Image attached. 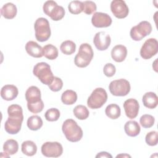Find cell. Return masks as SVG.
<instances>
[{"label": "cell", "mask_w": 158, "mask_h": 158, "mask_svg": "<svg viewBox=\"0 0 158 158\" xmlns=\"http://www.w3.org/2000/svg\"><path fill=\"white\" fill-rule=\"evenodd\" d=\"M23 120V118L8 117L7 120L4 123L6 131L11 135L18 133L21 129Z\"/></svg>", "instance_id": "14"}, {"label": "cell", "mask_w": 158, "mask_h": 158, "mask_svg": "<svg viewBox=\"0 0 158 158\" xmlns=\"http://www.w3.org/2000/svg\"><path fill=\"white\" fill-rule=\"evenodd\" d=\"M43 56L49 60H54L58 57V49L51 44L45 45L43 48Z\"/></svg>", "instance_id": "26"}, {"label": "cell", "mask_w": 158, "mask_h": 158, "mask_svg": "<svg viewBox=\"0 0 158 158\" xmlns=\"http://www.w3.org/2000/svg\"><path fill=\"white\" fill-rule=\"evenodd\" d=\"M19 149L17 141L13 139H7L3 144V151L9 156L15 154Z\"/></svg>", "instance_id": "24"}, {"label": "cell", "mask_w": 158, "mask_h": 158, "mask_svg": "<svg viewBox=\"0 0 158 158\" xmlns=\"http://www.w3.org/2000/svg\"><path fill=\"white\" fill-rule=\"evenodd\" d=\"M96 157H110V158H112V155H110L108 152H105V151H102V152H99L96 156Z\"/></svg>", "instance_id": "40"}, {"label": "cell", "mask_w": 158, "mask_h": 158, "mask_svg": "<svg viewBox=\"0 0 158 158\" xmlns=\"http://www.w3.org/2000/svg\"><path fill=\"white\" fill-rule=\"evenodd\" d=\"M74 115L79 120L86 119L89 114L87 107L83 105H77L73 110Z\"/></svg>", "instance_id": "30"}, {"label": "cell", "mask_w": 158, "mask_h": 158, "mask_svg": "<svg viewBox=\"0 0 158 158\" xmlns=\"http://www.w3.org/2000/svg\"><path fill=\"white\" fill-rule=\"evenodd\" d=\"M18 88L13 85H6L1 89V96L6 101H12L17 98Z\"/></svg>", "instance_id": "16"}, {"label": "cell", "mask_w": 158, "mask_h": 158, "mask_svg": "<svg viewBox=\"0 0 158 158\" xmlns=\"http://www.w3.org/2000/svg\"><path fill=\"white\" fill-rule=\"evenodd\" d=\"M17 12V7L12 2H7L4 4L1 9V15L7 19H14L16 16Z\"/></svg>", "instance_id": "20"}, {"label": "cell", "mask_w": 158, "mask_h": 158, "mask_svg": "<svg viewBox=\"0 0 158 158\" xmlns=\"http://www.w3.org/2000/svg\"><path fill=\"white\" fill-rule=\"evenodd\" d=\"M21 149L23 154L27 156H32L36 153L37 146L33 141L27 140L22 143Z\"/></svg>", "instance_id": "23"}, {"label": "cell", "mask_w": 158, "mask_h": 158, "mask_svg": "<svg viewBox=\"0 0 158 158\" xmlns=\"http://www.w3.org/2000/svg\"><path fill=\"white\" fill-rule=\"evenodd\" d=\"M33 73L38 78L42 83L46 85L51 84L54 77L50 65L44 62L37 63L34 66Z\"/></svg>", "instance_id": "3"}, {"label": "cell", "mask_w": 158, "mask_h": 158, "mask_svg": "<svg viewBox=\"0 0 158 158\" xmlns=\"http://www.w3.org/2000/svg\"><path fill=\"white\" fill-rule=\"evenodd\" d=\"M44 13L52 20L58 21L63 19L65 15V10L62 6H58L54 1H47L43 7Z\"/></svg>", "instance_id": "6"}, {"label": "cell", "mask_w": 158, "mask_h": 158, "mask_svg": "<svg viewBox=\"0 0 158 158\" xmlns=\"http://www.w3.org/2000/svg\"><path fill=\"white\" fill-rule=\"evenodd\" d=\"M124 130L126 134L131 137H135L140 133V126L136 121L129 120L124 125Z\"/></svg>", "instance_id": "22"}, {"label": "cell", "mask_w": 158, "mask_h": 158, "mask_svg": "<svg viewBox=\"0 0 158 158\" xmlns=\"http://www.w3.org/2000/svg\"><path fill=\"white\" fill-rule=\"evenodd\" d=\"M116 69L114 64L111 63H107L104 66L103 72L104 74L108 77H111L114 76L115 73Z\"/></svg>", "instance_id": "39"}, {"label": "cell", "mask_w": 158, "mask_h": 158, "mask_svg": "<svg viewBox=\"0 0 158 158\" xmlns=\"http://www.w3.org/2000/svg\"><path fill=\"white\" fill-rule=\"evenodd\" d=\"M77 100V94L72 89H67L63 92L61 96L62 102L66 105H72Z\"/></svg>", "instance_id": "25"}, {"label": "cell", "mask_w": 158, "mask_h": 158, "mask_svg": "<svg viewBox=\"0 0 158 158\" xmlns=\"http://www.w3.org/2000/svg\"><path fill=\"white\" fill-rule=\"evenodd\" d=\"M27 127L33 131H36L41 128L43 122L41 118L38 115H32L27 120Z\"/></svg>", "instance_id": "27"}, {"label": "cell", "mask_w": 158, "mask_h": 158, "mask_svg": "<svg viewBox=\"0 0 158 158\" xmlns=\"http://www.w3.org/2000/svg\"><path fill=\"white\" fill-rule=\"evenodd\" d=\"M151 24L146 20L141 21L137 25L133 27L130 32L132 40L135 41H140L143 38L149 35L152 31Z\"/></svg>", "instance_id": "8"}, {"label": "cell", "mask_w": 158, "mask_h": 158, "mask_svg": "<svg viewBox=\"0 0 158 158\" xmlns=\"http://www.w3.org/2000/svg\"><path fill=\"white\" fill-rule=\"evenodd\" d=\"M25 50L30 56L33 57L40 58L43 56L42 47L35 41H28L25 44Z\"/></svg>", "instance_id": "17"}, {"label": "cell", "mask_w": 158, "mask_h": 158, "mask_svg": "<svg viewBox=\"0 0 158 158\" xmlns=\"http://www.w3.org/2000/svg\"><path fill=\"white\" fill-rule=\"evenodd\" d=\"M131 157L130 156H129L128 154H120V155H118L116 156V157Z\"/></svg>", "instance_id": "41"}, {"label": "cell", "mask_w": 158, "mask_h": 158, "mask_svg": "<svg viewBox=\"0 0 158 158\" xmlns=\"http://www.w3.org/2000/svg\"><path fill=\"white\" fill-rule=\"evenodd\" d=\"M155 122L154 117L149 114H144L140 117L139 122L141 125L145 128H149L152 127Z\"/></svg>", "instance_id": "33"}, {"label": "cell", "mask_w": 158, "mask_h": 158, "mask_svg": "<svg viewBox=\"0 0 158 158\" xmlns=\"http://www.w3.org/2000/svg\"><path fill=\"white\" fill-rule=\"evenodd\" d=\"M112 22L110 16L103 12H95L91 18V23L96 28L108 27L111 25Z\"/></svg>", "instance_id": "13"}, {"label": "cell", "mask_w": 158, "mask_h": 158, "mask_svg": "<svg viewBox=\"0 0 158 158\" xmlns=\"http://www.w3.org/2000/svg\"><path fill=\"white\" fill-rule=\"evenodd\" d=\"M93 55L91 46L88 43H83L80 46L78 52L75 57V64L80 68L86 67L91 62Z\"/></svg>", "instance_id": "2"}, {"label": "cell", "mask_w": 158, "mask_h": 158, "mask_svg": "<svg viewBox=\"0 0 158 158\" xmlns=\"http://www.w3.org/2000/svg\"><path fill=\"white\" fill-rule=\"evenodd\" d=\"M60 49L63 54L65 55H71L75 51L76 44L71 40H66L62 43L60 46Z\"/></svg>", "instance_id": "29"}, {"label": "cell", "mask_w": 158, "mask_h": 158, "mask_svg": "<svg viewBox=\"0 0 158 158\" xmlns=\"http://www.w3.org/2000/svg\"><path fill=\"white\" fill-rule=\"evenodd\" d=\"M147 144L151 146H156L158 142V133L156 131H152L148 133L145 137Z\"/></svg>", "instance_id": "35"}, {"label": "cell", "mask_w": 158, "mask_h": 158, "mask_svg": "<svg viewBox=\"0 0 158 158\" xmlns=\"http://www.w3.org/2000/svg\"><path fill=\"white\" fill-rule=\"evenodd\" d=\"M127 56V48L122 44L115 46L111 51V57L117 62H123Z\"/></svg>", "instance_id": "18"}, {"label": "cell", "mask_w": 158, "mask_h": 158, "mask_svg": "<svg viewBox=\"0 0 158 158\" xmlns=\"http://www.w3.org/2000/svg\"><path fill=\"white\" fill-rule=\"evenodd\" d=\"M97 7L93 1H85L83 2V12L87 15H90L96 10Z\"/></svg>", "instance_id": "36"}, {"label": "cell", "mask_w": 158, "mask_h": 158, "mask_svg": "<svg viewBox=\"0 0 158 158\" xmlns=\"http://www.w3.org/2000/svg\"><path fill=\"white\" fill-rule=\"evenodd\" d=\"M49 89L54 92H57L60 91L63 86V81L62 80L57 77H54L52 81L51 84L48 85Z\"/></svg>", "instance_id": "38"}, {"label": "cell", "mask_w": 158, "mask_h": 158, "mask_svg": "<svg viewBox=\"0 0 158 158\" xmlns=\"http://www.w3.org/2000/svg\"><path fill=\"white\" fill-rule=\"evenodd\" d=\"M143 105L148 109H154L158 104V98L155 93H146L142 98Z\"/></svg>", "instance_id": "21"}, {"label": "cell", "mask_w": 158, "mask_h": 158, "mask_svg": "<svg viewBox=\"0 0 158 158\" xmlns=\"http://www.w3.org/2000/svg\"><path fill=\"white\" fill-rule=\"evenodd\" d=\"M41 97L40 89L35 86L29 87L25 92V99L29 104L39 102L41 100Z\"/></svg>", "instance_id": "19"}, {"label": "cell", "mask_w": 158, "mask_h": 158, "mask_svg": "<svg viewBox=\"0 0 158 158\" xmlns=\"http://www.w3.org/2000/svg\"><path fill=\"white\" fill-rule=\"evenodd\" d=\"M158 52V42L156 38H151L145 41L140 49V56L144 59H149Z\"/></svg>", "instance_id": "10"}, {"label": "cell", "mask_w": 158, "mask_h": 158, "mask_svg": "<svg viewBox=\"0 0 158 158\" xmlns=\"http://www.w3.org/2000/svg\"><path fill=\"white\" fill-rule=\"evenodd\" d=\"M110 10L118 19H124L128 15L129 9L123 0H114L110 3Z\"/></svg>", "instance_id": "11"}, {"label": "cell", "mask_w": 158, "mask_h": 158, "mask_svg": "<svg viewBox=\"0 0 158 158\" xmlns=\"http://www.w3.org/2000/svg\"><path fill=\"white\" fill-rule=\"evenodd\" d=\"M27 107L30 112L33 114H37L43 110L44 108V103L42 100L35 103H27Z\"/></svg>", "instance_id": "37"}, {"label": "cell", "mask_w": 158, "mask_h": 158, "mask_svg": "<svg viewBox=\"0 0 158 158\" xmlns=\"http://www.w3.org/2000/svg\"><path fill=\"white\" fill-rule=\"evenodd\" d=\"M69 12L72 14H79L83 12V2L79 1H72L69 6Z\"/></svg>", "instance_id": "32"}, {"label": "cell", "mask_w": 158, "mask_h": 158, "mask_svg": "<svg viewBox=\"0 0 158 158\" xmlns=\"http://www.w3.org/2000/svg\"><path fill=\"white\" fill-rule=\"evenodd\" d=\"M107 94L102 88H97L93 90L87 100L88 106L93 109L101 107L107 101Z\"/></svg>", "instance_id": "5"}, {"label": "cell", "mask_w": 158, "mask_h": 158, "mask_svg": "<svg viewBox=\"0 0 158 158\" xmlns=\"http://www.w3.org/2000/svg\"><path fill=\"white\" fill-rule=\"evenodd\" d=\"M34 28L36 39L40 42L46 41L51 36V32L49 21L44 17H40L36 20Z\"/></svg>", "instance_id": "4"}, {"label": "cell", "mask_w": 158, "mask_h": 158, "mask_svg": "<svg viewBox=\"0 0 158 158\" xmlns=\"http://www.w3.org/2000/svg\"><path fill=\"white\" fill-rule=\"evenodd\" d=\"M106 115L111 119H117L120 116L121 110L120 107L116 104L108 105L105 110Z\"/></svg>", "instance_id": "28"}, {"label": "cell", "mask_w": 158, "mask_h": 158, "mask_svg": "<svg viewBox=\"0 0 158 158\" xmlns=\"http://www.w3.org/2000/svg\"><path fill=\"white\" fill-rule=\"evenodd\" d=\"M111 42L110 36L105 31L98 32L93 39V43L95 47L99 51H104L107 49Z\"/></svg>", "instance_id": "12"}, {"label": "cell", "mask_w": 158, "mask_h": 158, "mask_svg": "<svg viewBox=\"0 0 158 158\" xmlns=\"http://www.w3.org/2000/svg\"><path fill=\"white\" fill-rule=\"evenodd\" d=\"M62 130L66 139L70 142H78L83 137V130L73 119H67L62 126Z\"/></svg>", "instance_id": "1"}, {"label": "cell", "mask_w": 158, "mask_h": 158, "mask_svg": "<svg viewBox=\"0 0 158 158\" xmlns=\"http://www.w3.org/2000/svg\"><path fill=\"white\" fill-rule=\"evenodd\" d=\"M41 153L48 157H58L63 152V148L60 143L57 141L46 142L41 148Z\"/></svg>", "instance_id": "9"}, {"label": "cell", "mask_w": 158, "mask_h": 158, "mask_svg": "<svg viewBox=\"0 0 158 158\" xmlns=\"http://www.w3.org/2000/svg\"><path fill=\"white\" fill-rule=\"evenodd\" d=\"M45 118L49 122L57 121L60 117V112L56 108H51L46 110L44 114Z\"/></svg>", "instance_id": "34"}, {"label": "cell", "mask_w": 158, "mask_h": 158, "mask_svg": "<svg viewBox=\"0 0 158 158\" xmlns=\"http://www.w3.org/2000/svg\"><path fill=\"white\" fill-rule=\"evenodd\" d=\"M110 93L115 96H125L130 91V82L123 78L112 81L109 86Z\"/></svg>", "instance_id": "7"}, {"label": "cell", "mask_w": 158, "mask_h": 158, "mask_svg": "<svg viewBox=\"0 0 158 158\" xmlns=\"http://www.w3.org/2000/svg\"><path fill=\"white\" fill-rule=\"evenodd\" d=\"M123 108L127 117L130 119H133L136 117L138 114L139 105L136 99L130 98L124 102Z\"/></svg>", "instance_id": "15"}, {"label": "cell", "mask_w": 158, "mask_h": 158, "mask_svg": "<svg viewBox=\"0 0 158 158\" xmlns=\"http://www.w3.org/2000/svg\"><path fill=\"white\" fill-rule=\"evenodd\" d=\"M7 114L9 117L23 118L22 108L18 104H12L9 106L7 108Z\"/></svg>", "instance_id": "31"}]
</instances>
